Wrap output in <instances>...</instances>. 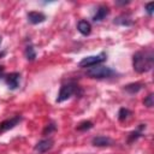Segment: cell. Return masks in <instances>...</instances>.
Returning a JSON list of instances; mask_svg holds the SVG:
<instances>
[{
  "mask_svg": "<svg viewBox=\"0 0 154 154\" xmlns=\"http://www.w3.org/2000/svg\"><path fill=\"white\" fill-rule=\"evenodd\" d=\"M77 29H78V31H79L82 35L87 36V35H89L90 31H91V25H90V23H89L88 20H79L78 24H77Z\"/></svg>",
  "mask_w": 154,
  "mask_h": 154,
  "instance_id": "cell-10",
  "label": "cell"
},
{
  "mask_svg": "<svg viewBox=\"0 0 154 154\" xmlns=\"http://www.w3.org/2000/svg\"><path fill=\"white\" fill-rule=\"evenodd\" d=\"M4 76V67L2 66H0V78Z\"/></svg>",
  "mask_w": 154,
  "mask_h": 154,
  "instance_id": "cell-19",
  "label": "cell"
},
{
  "mask_svg": "<svg viewBox=\"0 0 154 154\" xmlns=\"http://www.w3.org/2000/svg\"><path fill=\"white\" fill-rule=\"evenodd\" d=\"M107 59L106 53H100L97 55H90V57H85L79 61V66L81 67H91L95 65H99L100 63L105 61Z\"/></svg>",
  "mask_w": 154,
  "mask_h": 154,
  "instance_id": "cell-4",
  "label": "cell"
},
{
  "mask_svg": "<svg viewBox=\"0 0 154 154\" xmlns=\"http://www.w3.org/2000/svg\"><path fill=\"white\" fill-rule=\"evenodd\" d=\"M130 116H131V111H129L128 108H120L119 112H118V119H119L120 122L126 120Z\"/></svg>",
  "mask_w": 154,
  "mask_h": 154,
  "instance_id": "cell-14",
  "label": "cell"
},
{
  "mask_svg": "<svg viewBox=\"0 0 154 154\" xmlns=\"http://www.w3.org/2000/svg\"><path fill=\"white\" fill-rule=\"evenodd\" d=\"M144 8H146L147 13H148L149 16H152V14H153V8H154V2H148V4H146Z\"/></svg>",
  "mask_w": 154,
  "mask_h": 154,
  "instance_id": "cell-18",
  "label": "cell"
},
{
  "mask_svg": "<svg viewBox=\"0 0 154 154\" xmlns=\"http://www.w3.org/2000/svg\"><path fill=\"white\" fill-rule=\"evenodd\" d=\"M91 142L96 147H106V146H109L112 143V141L106 136H96V137L93 138Z\"/></svg>",
  "mask_w": 154,
  "mask_h": 154,
  "instance_id": "cell-11",
  "label": "cell"
},
{
  "mask_svg": "<svg viewBox=\"0 0 154 154\" xmlns=\"http://www.w3.org/2000/svg\"><path fill=\"white\" fill-rule=\"evenodd\" d=\"M154 65V54L152 51H140L132 57L134 70L138 73H144L152 70Z\"/></svg>",
  "mask_w": 154,
  "mask_h": 154,
  "instance_id": "cell-1",
  "label": "cell"
},
{
  "mask_svg": "<svg viewBox=\"0 0 154 154\" xmlns=\"http://www.w3.org/2000/svg\"><path fill=\"white\" fill-rule=\"evenodd\" d=\"M143 103L147 107H153V105H154V95L150 93L148 96H146V99L143 100Z\"/></svg>",
  "mask_w": 154,
  "mask_h": 154,
  "instance_id": "cell-16",
  "label": "cell"
},
{
  "mask_svg": "<svg viewBox=\"0 0 154 154\" xmlns=\"http://www.w3.org/2000/svg\"><path fill=\"white\" fill-rule=\"evenodd\" d=\"M20 120H22V117L20 116H14V117H12L10 119H6V120L1 122L0 123V134L7 131L10 129H13Z\"/></svg>",
  "mask_w": 154,
  "mask_h": 154,
  "instance_id": "cell-6",
  "label": "cell"
},
{
  "mask_svg": "<svg viewBox=\"0 0 154 154\" xmlns=\"http://www.w3.org/2000/svg\"><path fill=\"white\" fill-rule=\"evenodd\" d=\"M1 41H2V37L0 36V45H1Z\"/></svg>",
  "mask_w": 154,
  "mask_h": 154,
  "instance_id": "cell-20",
  "label": "cell"
},
{
  "mask_svg": "<svg viewBox=\"0 0 154 154\" xmlns=\"http://www.w3.org/2000/svg\"><path fill=\"white\" fill-rule=\"evenodd\" d=\"M24 54H25V58H26L28 60H30V61L35 60V58H36V52H35V48H34L31 45H28V46L25 47Z\"/></svg>",
  "mask_w": 154,
  "mask_h": 154,
  "instance_id": "cell-13",
  "label": "cell"
},
{
  "mask_svg": "<svg viewBox=\"0 0 154 154\" xmlns=\"http://www.w3.org/2000/svg\"><path fill=\"white\" fill-rule=\"evenodd\" d=\"M19 79H20V75L18 72H12V73H8L6 77H5V81H6V84L8 85L10 89H17L19 87Z\"/></svg>",
  "mask_w": 154,
  "mask_h": 154,
  "instance_id": "cell-7",
  "label": "cell"
},
{
  "mask_svg": "<svg viewBox=\"0 0 154 154\" xmlns=\"http://www.w3.org/2000/svg\"><path fill=\"white\" fill-rule=\"evenodd\" d=\"M53 140L52 138H45V140H41V141H38L36 144H35V147H34V150L36 152V153H38V154H42V153H46V152H48L52 147H53Z\"/></svg>",
  "mask_w": 154,
  "mask_h": 154,
  "instance_id": "cell-5",
  "label": "cell"
},
{
  "mask_svg": "<svg viewBox=\"0 0 154 154\" xmlns=\"http://www.w3.org/2000/svg\"><path fill=\"white\" fill-rule=\"evenodd\" d=\"M109 13V8L107 7V6H99L97 7V10H96V12H95V14L93 16V20L94 22H101L107 14Z\"/></svg>",
  "mask_w": 154,
  "mask_h": 154,
  "instance_id": "cell-9",
  "label": "cell"
},
{
  "mask_svg": "<svg viewBox=\"0 0 154 154\" xmlns=\"http://www.w3.org/2000/svg\"><path fill=\"white\" fill-rule=\"evenodd\" d=\"M28 20L31 23V24H38V23H42L45 22L46 19V16L42 13V12H37V11H31L28 13Z\"/></svg>",
  "mask_w": 154,
  "mask_h": 154,
  "instance_id": "cell-8",
  "label": "cell"
},
{
  "mask_svg": "<svg viewBox=\"0 0 154 154\" xmlns=\"http://www.w3.org/2000/svg\"><path fill=\"white\" fill-rule=\"evenodd\" d=\"M142 88H143V84H142V83H140V82L130 83V84L124 85V90H126L129 94H136V93H138Z\"/></svg>",
  "mask_w": 154,
  "mask_h": 154,
  "instance_id": "cell-12",
  "label": "cell"
},
{
  "mask_svg": "<svg viewBox=\"0 0 154 154\" xmlns=\"http://www.w3.org/2000/svg\"><path fill=\"white\" fill-rule=\"evenodd\" d=\"M87 75L90 78H108V77L114 75V71L108 66L95 65V66H91L87 71Z\"/></svg>",
  "mask_w": 154,
  "mask_h": 154,
  "instance_id": "cell-2",
  "label": "cell"
},
{
  "mask_svg": "<svg viewBox=\"0 0 154 154\" xmlns=\"http://www.w3.org/2000/svg\"><path fill=\"white\" fill-rule=\"evenodd\" d=\"M77 93H78V85L76 83L70 82V83L63 84L61 88H60V91L58 94L57 102H63V101L70 99L73 94H77Z\"/></svg>",
  "mask_w": 154,
  "mask_h": 154,
  "instance_id": "cell-3",
  "label": "cell"
},
{
  "mask_svg": "<svg viewBox=\"0 0 154 154\" xmlns=\"http://www.w3.org/2000/svg\"><path fill=\"white\" fill-rule=\"evenodd\" d=\"M54 130H55V124H54V123H51V124H48V125L46 126V129L43 130V135H47V134L49 135V134H51L52 131H54Z\"/></svg>",
  "mask_w": 154,
  "mask_h": 154,
  "instance_id": "cell-17",
  "label": "cell"
},
{
  "mask_svg": "<svg viewBox=\"0 0 154 154\" xmlns=\"http://www.w3.org/2000/svg\"><path fill=\"white\" fill-rule=\"evenodd\" d=\"M91 128H93V123L89 122V120H85V122H82V123L78 124L77 130H79V131H84V130H89V129H91Z\"/></svg>",
  "mask_w": 154,
  "mask_h": 154,
  "instance_id": "cell-15",
  "label": "cell"
}]
</instances>
